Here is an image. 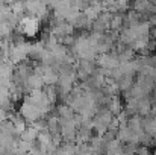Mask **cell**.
<instances>
[{
    "label": "cell",
    "mask_w": 156,
    "mask_h": 155,
    "mask_svg": "<svg viewBox=\"0 0 156 155\" xmlns=\"http://www.w3.org/2000/svg\"><path fill=\"white\" fill-rule=\"evenodd\" d=\"M20 29L23 34H26L27 37H32L37 34L38 31V20L37 18H32V17H27L24 18L21 23H20Z\"/></svg>",
    "instance_id": "1"
}]
</instances>
